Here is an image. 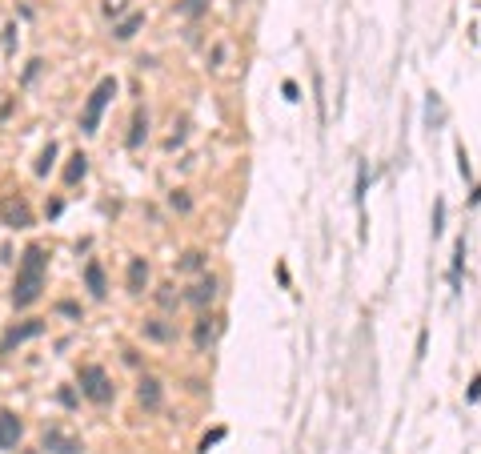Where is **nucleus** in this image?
<instances>
[{
  "label": "nucleus",
  "instance_id": "6ab92c4d",
  "mask_svg": "<svg viewBox=\"0 0 481 454\" xmlns=\"http://www.w3.org/2000/svg\"><path fill=\"white\" fill-rule=\"evenodd\" d=\"M201 265H205V254H201V249H189V254H184V262H181V269H201Z\"/></svg>",
  "mask_w": 481,
  "mask_h": 454
},
{
  "label": "nucleus",
  "instance_id": "39448f33",
  "mask_svg": "<svg viewBox=\"0 0 481 454\" xmlns=\"http://www.w3.org/2000/svg\"><path fill=\"white\" fill-rule=\"evenodd\" d=\"M36 334H45V322H41V318H28L24 326H12V330L4 334V342H0V350L8 354L12 346H21V342H28V338H36Z\"/></svg>",
  "mask_w": 481,
  "mask_h": 454
},
{
  "label": "nucleus",
  "instance_id": "4468645a",
  "mask_svg": "<svg viewBox=\"0 0 481 454\" xmlns=\"http://www.w3.org/2000/svg\"><path fill=\"white\" fill-rule=\"evenodd\" d=\"M85 173H89V157H85V153H72V157H69V169H65V185L85 181Z\"/></svg>",
  "mask_w": 481,
  "mask_h": 454
},
{
  "label": "nucleus",
  "instance_id": "aec40b11",
  "mask_svg": "<svg viewBox=\"0 0 481 454\" xmlns=\"http://www.w3.org/2000/svg\"><path fill=\"white\" fill-rule=\"evenodd\" d=\"M52 157H56V145H48L45 153H41V161H36V173H41V177H45L48 169H52Z\"/></svg>",
  "mask_w": 481,
  "mask_h": 454
},
{
  "label": "nucleus",
  "instance_id": "ddd939ff",
  "mask_svg": "<svg viewBox=\"0 0 481 454\" xmlns=\"http://www.w3.org/2000/svg\"><path fill=\"white\" fill-rule=\"evenodd\" d=\"M140 28H145V12H133V17H125V21L113 28V37H116V41H133Z\"/></svg>",
  "mask_w": 481,
  "mask_h": 454
},
{
  "label": "nucleus",
  "instance_id": "412c9836",
  "mask_svg": "<svg viewBox=\"0 0 481 454\" xmlns=\"http://www.w3.org/2000/svg\"><path fill=\"white\" fill-rule=\"evenodd\" d=\"M221 438H225V431H213V434H205V438H201V454H209V446H217Z\"/></svg>",
  "mask_w": 481,
  "mask_h": 454
},
{
  "label": "nucleus",
  "instance_id": "5701e85b",
  "mask_svg": "<svg viewBox=\"0 0 481 454\" xmlns=\"http://www.w3.org/2000/svg\"><path fill=\"white\" fill-rule=\"evenodd\" d=\"M173 209H181V214L189 209V197H184V193H173Z\"/></svg>",
  "mask_w": 481,
  "mask_h": 454
},
{
  "label": "nucleus",
  "instance_id": "6e6552de",
  "mask_svg": "<svg viewBox=\"0 0 481 454\" xmlns=\"http://www.w3.org/2000/svg\"><path fill=\"white\" fill-rule=\"evenodd\" d=\"M145 286H149V262L133 258L129 262V293H145Z\"/></svg>",
  "mask_w": 481,
  "mask_h": 454
},
{
  "label": "nucleus",
  "instance_id": "7ed1b4c3",
  "mask_svg": "<svg viewBox=\"0 0 481 454\" xmlns=\"http://www.w3.org/2000/svg\"><path fill=\"white\" fill-rule=\"evenodd\" d=\"M81 394L96 402V406H105V402H113V382H109V374L100 370V366H85L81 370Z\"/></svg>",
  "mask_w": 481,
  "mask_h": 454
},
{
  "label": "nucleus",
  "instance_id": "2eb2a0df",
  "mask_svg": "<svg viewBox=\"0 0 481 454\" xmlns=\"http://www.w3.org/2000/svg\"><path fill=\"white\" fill-rule=\"evenodd\" d=\"M145 133H149V117H145V113H133V129H129V149H140V145H145Z\"/></svg>",
  "mask_w": 481,
  "mask_h": 454
},
{
  "label": "nucleus",
  "instance_id": "f03ea898",
  "mask_svg": "<svg viewBox=\"0 0 481 454\" xmlns=\"http://www.w3.org/2000/svg\"><path fill=\"white\" fill-rule=\"evenodd\" d=\"M113 96H116V81H113V76H105V81L89 93V105H85V113H81V129H85V133H96L100 113H105V105H109Z\"/></svg>",
  "mask_w": 481,
  "mask_h": 454
},
{
  "label": "nucleus",
  "instance_id": "423d86ee",
  "mask_svg": "<svg viewBox=\"0 0 481 454\" xmlns=\"http://www.w3.org/2000/svg\"><path fill=\"white\" fill-rule=\"evenodd\" d=\"M17 442H21V418L4 410L0 414V451H12Z\"/></svg>",
  "mask_w": 481,
  "mask_h": 454
},
{
  "label": "nucleus",
  "instance_id": "f8f14e48",
  "mask_svg": "<svg viewBox=\"0 0 481 454\" xmlns=\"http://www.w3.org/2000/svg\"><path fill=\"white\" fill-rule=\"evenodd\" d=\"M85 282H89V293H92V298H105V293H109V282H105V269H100V262H89V265H85Z\"/></svg>",
  "mask_w": 481,
  "mask_h": 454
},
{
  "label": "nucleus",
  "instance_id": "0eeeda50",
  "mask_svg": "<svg viewBox=\"0 0 481 454\" xmlns=\"http://www.w3.org/2000/svg\"><path fill=\"white\" fill-rule=\"evenodd\" d=\"M213 298H217V282L213 278H205V282H197V286L184 293V302L189 306H197V310H205V306H213Z\"/></svg>",
  "mask_w": 481,
  "mask_h": 454
},
{
  "label": "nucleus",
  "instance_id": "a211bd4d",
  "mask_svg": "<svg viewBox=\"0 0 481 454\" xmlns=\"http://www.w3.org/2000/svg\"><path fill=\"white\" fill-rule=\"evenodd\" d=\"M157 302H160V310H177V302H181V298L173 293V286H160L157 289Z\"/></svg>",
  "mask_w": 481,
  "mask_h": 454
},
{
  "label": "nucleus",
  "instance_id": "9b49d317",
  "mask_svg": "<svg viewBox=\"0 0 481 454\" xmlns=\"http://www.w3.org/2000/svg\"><path fill=\"white\" fill-rule=\"evenodd\" d=\"M213 338H217V322L205 313V318L193 326V346H197V350H209V346H213Z\"/></svg>",
  "mask_w": 481,
  "mask_h": 454
},
{
  "label": "nucleus",
  "instance_id": "dca6fc26",
  "mask_svg": "<svg viewBox=\"0 0 481 454\" xmlns=\"http://www.w3.org/2000/svg\"><path fill=\"white\" fill-rule=\"evenodd\" d=\"M140 330H145V338H153V342H169V338H173V330H169V326H164L160 318H153V322H145Z\"/></svg>",
  "mask_w": 481,
  "mask_h": 454
},
{
  "label": "nucleus",
  "instance_id": "9d476101",
  "mask_svg": "<svg viewBox=\"0 0 481 454\" xmlns=\"http://www.w3.org/2000/svg\"><path fill=\"white\" fill-rule=\"evenodd\" d=\"M45 446L52 454H81V442H72L69 434H61V431H45Z\"/></svg>",
  "mask_w": 481,
  "mask_h": 454
},
{
  "label": "nucleus",
  "instance_id": "b1692460",
  "mask_svg": "<svg viewBox=\"0 0 481 454\" xmlns=\"http://www.w3.org/2000/svg\"><path fill=\"white\" fill-rule=\"evenodd\" d=\"M24 454H32V451H24Z\"/></svg>",
  "mask_w": 481,
  "mask_h": 454
},
{
  "label": "nucleus",
  "instance_id": "f3484780",
  "mask_svg": "<svg viewBox=\"0 0 481 454\" xmlns=\"http://www.w3.org/2000/svg\"><path fill=\"white\" fill-rule=\"evenodd\" d=\"M209 8V0H181L177 4V17H201Z\"/></svg>",
  "mask_w": 481,
  "mask_h": 454
},
{
  "label": "nucleus",
  "instance_id": "1a4fd4ad",
  "mask_svg": "<svg viewBox=\"0 0 481 454\" xmlns=\"http://www.w3.org/2000/svg\"><path fill=\"white\" fill-rule=\"evenodd\" d=\"M137 402H140L145 410H157V406H160V382H157V378H140Z\"/></svg>",
  "mask_w": 481,
  "mask_h": 454
},
{
  "label": "nucleus",
  "instance_id": "20e7f679",
  "mask_svg": "<svg viewBox=\"0 0 481 454\" xmlns=\"http://www.w3.org/2000/svg\"><path fill=\"white\" fill-rule=\"evenodd\" d=\"M0 221H4L8 229H28V225H32V209H28V201H24L21 193H8V197L0 201Z\"/></svg>",
  "mask_w": 481,
  "mask_h": 454
},
{
  "label": "nucleus",
  "instance_id": "f257e3e1",
  "mask_svg": "<svg viewBox=\"0 0 481 454\" xmlns=\"http://www.w3.org/2000/svg\"><path fill=\"white\" fill-rule=\"evenodd\" d=\"M45 245H28L21 258V269H17V286H12V306L24 310V306H32L36 298H41V289H45Z\"/></svg>",
  "mask_w": 481,
  "mask_h": 454
},
{
  "label": "nucleus",
  "instance_id": "4be33fe9",
  "mask_svg": "<svg viewBox=\"0 0 481 454\" xmlns=\"http://www.w3.org/2000/svg\"><path fill=\"white\" fill-rule=\"evenodd\" d=\"M105 12H109V17H120V12H125V0H109Z\"/></svg>",
  "mask_w": 481,
  "mask_h": 454
}]
</instances>
